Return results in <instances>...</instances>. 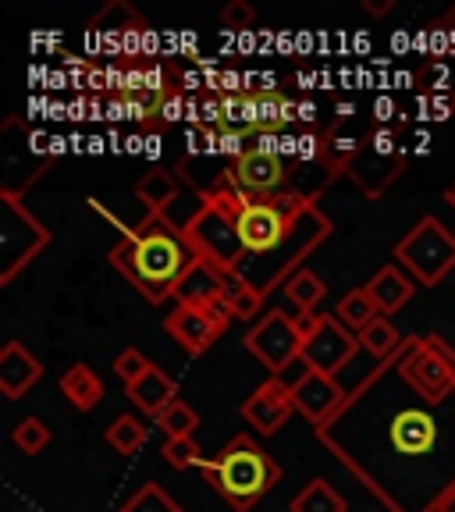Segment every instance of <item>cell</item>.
Instances as JSON below:
<instances>
[{
  "label": "cell",
  "instance_id": "cell-1",
  "mask_svg": "<svg viewBox=\"0 0 455 512\" xmlns=\"http://www.w3.org/2000/svg\"><path fill=\"white\" fill-rule=\"evenodd\" d=\"M200 256L189 246L178 228H171L160 214H150L139 228L125 235L111 249V264L143 292L150 303H164L175 296L178 281L189 274V267Z\"/></svg>",
  "mask_w": 455,
  "mask_h": 512
},
{
  "label": "cell",
  "instance_id": "cell-2",
  "mask_svg": "<svg viewBox=\"0 0 455 512\" xmlns=\"http://www.w3.org/2000/svg\"><path fill=\"white\" fill-rule=\"evenodd\" d=\"M207 480L235 512H249L281 480V466L249 434H239L207 463Z\"/></svg>",
  "mask_w": 455,
  "mask_h": 512
},
{
  "label": "cell",
  "instance_id": "cell-3",
  "mask_svg": "<svg viewBox=\"0 0 455 512\" xmlns=\"http://www.w3.org/2000/svg\"><path fill=\"white\" fill-rule=\"evenodd\" d=\"M310 203L296 192H278L271 200H246L242 196L239 214H235V228H239V242L246 253L264 256L281 249V242L292 235L296 221L310 214Z\"/></svg>",
  "mask_w": 455,
  "mask_h": 512
},
{
  "label": "cell",
  "instance_id": "cell-4",
  "mask_svg": "<svg viewBox=\"0 0 455 512\" xmlns=\"http://www.w3.org/2000/svg\"><path fill=\"white\" fill-rule=\"evenodd\" d=\"M392 360L399 367V377L420 399L445 402L455 395V349L445 338H406V345Z\"/></svg>",
  "mask_w": 455,
  "mask_h": 512
},
{
  "label": "cell",
  "instance_id": "cell-5",
  "mask_svg": "<svg viewBox=\"0 0 455 512\" xmlns=\"http://www.w3.org/2000/svg\"><path fill=\"white\" fill-rule=\"evenodd\" d=\"M399 264L413 274L420 285H438L455 267V235L438 217H424L413 232L395 246Z\"/></svg>",
  "mask_w": 455,
  "mask_h": 512
},
{
  "label": "cell",
  "instance_id": "cell-6",
  "mask_svg": "<svg viewBox=\"0 0 455 512\" xmlns=\"http://www.w3.org/2000/svg\"><path fill=\"white\" fill-rule=\"evenodd\" d=\"M441 402H427V406H399L384 427H388V448L392 456L402 459V466L424 463V459L438 456L441 448Z\"/></svg>",
  "mask_w": 455,
  "mask_h": 512
},
{
  "label": "cell",
  "instance_id": "cell-7",
  "mask_svg": "<svg viewBox=\"0 0 455 512\" xmlns=\"http://www.w3.org/2000/svg\"><path fill=\"white\" fill-rule=\"evenodd\" d=\"M246 349L278 377V374H285V367H292V363L299 360L303 338L296 335L292 317H285L281 310H271L256 320V328L246 331Z\"/></svg>",
  "mask_w": 455,
  "mask_h": 512
},
{
  "label": "cell",
  "instance_id": "cell-8",
  "mask_svg": "<svg viewBox=\"0 0 455 512\" xmlns=\"http://www.w3.org/2000/svg\"><path fill=\"white\" fill-rule=\"evenodd\" d=\"M356 349H360V335H349L342 320L324 313V317H320V328L306 338L299 356H303L306 367H310L313 374L335 377L338 370L356 356Z\"/></svg>",
  "mask_w": 455,
  "mask_h": 512
},
{
  "label": "cell",
  "instance_id": "cell-9",
  "mask_svg": "<svg viewBox=\"0 0 455 512\" xmlns=\"http://www.w3.org/2000/svg\"><path fill=\"white\" fill-rule=\"evenodd\" d=\"M232 178H235V189H239L246 200H271V196H278V192L285 189L288 168L281 157L249 150L246 157L232 164Z\"/></svg>",
  "mask_w": 455,
  "mask_h": 512
},
{
  "label": "cell",
  "instance_id": "cell-10",
  "mask_svg": "<svg viewBox=\"0 0 455 512\" xmlns=\"http://www.w3.org/2000/svg\"><path fill=\"white\" fill-rule=\"evenodd\" d=\"M292 413H296L292 388H285L278 377L264 381L246 402H242V420H246L249 427H256V434H264V438L267 434H278L281 427L288 424V416Z\"/></svg>",
  "mask_w": 455,
  "mask_h": 512
},
{
  "label": "cell",
  "instance_id": "cell-11",
  "mask_svg": "<svg viewBox=\"0 0 455 512\" xmlns=\"http://www.w3.org/2000/svg\"><path fill=\"white\" fill-rule=\"evenodd\" d=\"M292 399H296V409L310 420L313 427H328L338 413L349 402V392L342 384L328 374H310L306 381H299L292 388Z\"/></svg>",
  "mask_w": 455,
  "mask_h": 512
},
{
  "label": "cell",
  "instance_id": "cell-12",
  "mask_svg": "<svg viewBox=\"0 0 455 512\" xmlns=\"http://www.w3.org/2000/svg\"><path fill=\"white\" fill-rule=\"evenodd\" d=\"M164 331H168L185 352H192V356L207 352L210 345L224 335V328L210 317V310H192V306H178V310L164 320Z\"/></svg>",
  "mask_w": 455,
  "mask_h": 512
},
{
  "label": "cell",
  "instance_id": "cell-13",
  "mask_svg": "<svg viewBox=\"0 0 455 512\" xmlns=\"http://www.w3.org/2000/svg\"><path fill=\"white\" fill-rule=\"evenodd\" d=\"M40 377L43 363L22 342H8L0 349V395L4 399H22Z\"/></svg>",
  "mask_w": 455,
  "mask_h": 512
},
{
  "label": "cell",
  "instance_id": "cell-14",
  "mask_svg": "<svg viewBox=\"0 0 455 512\" xmlns=\"http://www.w3.org/2000/svg\"><path fill=\"white\" fill-rule=\"evenodd\" d=\"M217 299H224V271L210 260H196L175 288V303L192 306V310H207Z\"/></svg>",
  "mask_w": 455,
  "mask_h": 512
},
{
  "label": "cell",
  "instance_id": "cell-15",
  "mask_svg": "<svg viewBox=\"0 0 455 512\" xmlns=\"http://www.w3.org/2000/svg\"><path fill=\"white\" fill-rule=\"evenodd\" d=\"M128 399L136 402L143 413L157 416V413H164V409H168L171 402L178 399V388H175V381L164 374V370L150 367L136 384H128Z\"/></svg>",
  "mask_w": 455,
  "mask_h": 512
},
{
  "label": "cell",
  "instance_id": "cell-16",
  "mask_svg": "<svg viewBox=\"0 0 455 512\" xmlns=\"http://www.w3.org/2000/svg\"><path fill=\"white\" fill-rule=\"evenodd\" d=\"M413 288L416 285L399 271V267L388 264V267H381V271L374 274V281L367 285V292H370V299L377 303V310L395 313V310H402L409 299H413Z\"/></svg>",
  "mask_w": 455,
  "mask_h": 512
},
{
  "label": "cell",
  "instance_id": "cell-17",
  "mask_svg": "<svg viewBox=\"0 0 455 512\" xmlns=\"http://www.w3.org/2000/svg\"><path fill=\"white\" fill-rule=\"evenodd\" d=\"M136 196L150 207V214H164V210L171 207V203L178 200V178L175 171L168 168H153L146 171L143 178H139L136 185Z\"/></svg>",
  "mask_w": 455,
  "mask_h": 512
},
{
  "label": "cell",
  "instance_id": "cell-18",
  "mask_svg": "<svg viewBox=\"0 0 455 512\" xmlns=\"http://www.w3.org/2000/svg\"><path fill=\"white\" fill-rule=\"evenodd\" d=\"M61 392H64V399H72L75 409H93L96 402L104 399V384H100V377H96L86 363H75V367L61 377Z\"/></svg>",
  "mask_w": 455,
  "mask_h": 512
},
{
  "label": "cell",
  "instance_id": "cell-19",
  "mask_svg": "<svg viewBox=\"0 0 455 512\" xmlns=\"http://www.w3.org/2000/svg\"><path fill=\"white\" fill-rule=\"evenodd\" d=\"M335 317L342 320L345 328H352L356 335H360L363 328H370L377 317H381V310H377V303L370 299V292L367 288H356V292H349V296L338 303V310H335Z\"/></svg>",
  "mask_w": 455,
  "mask_h": 512
},
{
  "label": "cell",
  "instance_id": "cell-20",
  "mask_svg": "<svg viewBox=\"0 0 455 512\" xmlns=\"http://www.w3.org/2000/svg\"><path fill=\"white\" fill-rule=\"evenodd\" d=\"M285 296L296 303L299 313H313L320 303H324V296H328V285H324L313 271H296L285 281Z\"/></svg>",
  "mask_w": 455,
  "mask_h": 512
},
{
  "label": "cell",
  "instance_id": "cell-21",
  "mask_svg": "<svg viewBox=\"0 0 455 512\" xmlns=\"http://www.w3.org/2000/svg\"><path fill=\"white\" fill-rule=\"evenodd\" d=\"M292 512H345V498L331 488L328 480H310L296 498Z\"/></svg>",
  "mask_w": 455,
  "mask_h": 512
},
{
  "label": "cell",
  "instance_id": "cell-22",
  "mask_svg": "<svg viewBox=\"0 0 455 512\" xmlns=\"http://www.w3.org/2000/svg\"><path fill=\"white\" fill-rule=\"evenodd\" d=\"M360 345L370 352V356H377V360H392V356H399V349L406 345V338H399V331L388 324L384 317H377L370 328L360 331Z\"/></svg>",
  "mask_w": 455,
  "mask_h": 512
},
{
  "label": "cell",
  "instance_id": "cell-23",
  "mask_svg": "<svg viewBox=\"0 0 455 512\" xmlns=\"http://www.w3.org/2000/svg\"><path fill=\"white\" fill-rule=\"evenodd\" d=\"M107 445H111L114 452H121V456H132V452H139V448L146 445L143 420H136V416H118V420L107 427Z\"/></svg>",
  "mask_w": 455,
  "mask_h": 512
},
{
  "label": "cell",
  "instance_id": "cell-24",
  "mask_svg": "<svg viewBox=\"0 0 455 512\" xmlns=\"http://www.w3.org/2000/svg\"><path fill=\"white\" fill-rule=\"evenodd\" d=\"M153 420H157V427L168 434V438H192V431L200 427V416H196V409H192L189 402H182V399H175L168 409H164V413L153 416Z\"/></svg>",
  "mask_w": 455,
  "mask_h": 512
},
{
  "label": "cell",
  "instance_id": "cell-25",
  "mask_svg": "<svg viewBox=\"0 0 455 512\" xmlns=\"http://www.w3.org/2000/svg\"><path fill=\"white\" fill-rule=\"evenodd\" d=\"M121 512H182V505H178L171 495H164L160 484H143L136 495L128 498Z\"/></svg>",
  "mask_w": 455,
  "mask_h": 512
},
{
  "label": "cell",
  "instance_id": "cell-26",
  "mask_svg": "<svg viewBox=\"0 0 455 512\" xmlns=\"http://www.w3.org/2000/svg\"><path fill=\"white\" fill-rule=\"evenodd\" d=\"M15 445L22 448L25 456H40L43 448L50 445V427L43 420H36V416H29V420H22L15 427Z\"/></svg>",
  "mask_w": 455,
  "mask_h": 512
},
{
  "label": "cell",
  "instance_id": "cell-27",
  "mask_svg": "<svg viewBox=\"0 0 455 512\" xmlns=\"http://www.w3.org/2000/svg\"><path fill=\"white\" fill-rule=\"evenodd\" d=\"M160 456H164V463L175 466V470H189V466H200V445H196V438H168L164 441V448H160Z\"/></svg>",
  "mask_w": 455,
  "mask_h": 512
},
{
  "label": "cell",
  "instance_id": "cell-28",
  "mask_svg": "<svg viewBox=\"0 0 455 512\" xmlns=\"http://www.w3.org/2000/svg\"><path fill=\"white\" fill-rule=\"evenodd\" d=\"M228 303H232V313L239 320H253L256 313L264 310V288H256V285H242L235 296H228Z\"/></svg>",
  "mask_w": 455,
  "mask_h": 512
},
{
  "label": "cell",
  "instance_id": "cell-29",
  "mask_svg": "<svg viewBox=\"0 0 455 512\" xmlns=\"http://www.w3.org/2000/svg\"><path fill=\"white\" fill-rule=\"evenodd\" d=\"M150 367H153V363L146 360V356L139 349H125L118 356V360H114V374H118L121 381H125V388H128V384H136L139 377H143Z\"/></svg>",
  "mask_w": 455,
  "mask_h": 512
},
{
  "label": "cell",
  "instance_id": "cell-30",
  "mask_svg": "<svg viewBox=\"0 0 455 512\" xmlns=\"http://www.w3.org/2000/svg\"><path fill=\"white\" fill-rule=\"evenodd\" d=\"M221 22H224V29H228V32H242V29H249V25L256 22V8L249 4V0H232V4L221 11Z\"/></svg>",
  "mask_w": 455,
  "mask_h": 512
},
{
  "label": "cell",
  "instance_id": "cell-31",
  "mask_svg": "<svg viewBox=\"0 0 455 512\" xmlns=\"http://www.w3.org/2000/svg\"><path fill=\"white\" fill-rule=\"evenodd\" d=\"M320 317H324V313H296V317H292V324H296V335L303 338V342L320 328Z\"/></svg>",
  "mask_w": 455,
  "mask_h": 512
},
{
  "label": "cell",
  "instance_id": "cell-32",
  "mask_svg": "<svg viewBox=\"0 0 455 512\" xmlns=\"http://www.w3.org/2000/svg\"><path fill=\"white\" fill-rule=\"evenodd\" d=\"M392 4L395 0H363V11H370V15H388Z\"/></svg>",
  "mask_w": 455,
  "mask_h": 512
},
{
  "label": "cell",
  "instance_id": "cell-33",
  "mask_svg": "<svg viewBox=\"0 0 455 512\" xmlns=\"http://www.w3.org/2000/svg\"><path fill=\"white\" fill-rule=\"evenodd\" d=\"M434 512H455V488L445 491V495L438 498V505H434Z\"/></svg>",
  "mask_w": 455,
  "mask_h": 512
},
{
  "label": "cell",
  "instance_id": "cell-34",
  "mask_svg": "<svg viewBox=\"0 0 455 512\" xmlns=\"http://www.w3.org/2000/svg\"><path fill=\"white\" fill-rule=\"evenodd\" d=\"M445 203H448V207L455 210V182H452V185H448V189H445Z\"/></svg>",
  "mask_w": 455,
  "mask_h": 512
},
{
  "label": "cell",
  "instance_id": "cell-35",
  "mask_svg": "<svg viewBox=\"0 0 455 512\" xmlns=\"http://www.w3.org/2000/svg\"><path fill=\"white\" fill-rule=\"evenodd\" d=\"M441 25H448V29H452V32H455V8H448V15H445V18H441Z\"/></svg>",
  "mask_w": 455,
  "mask_h": 512
}]
</instances>
